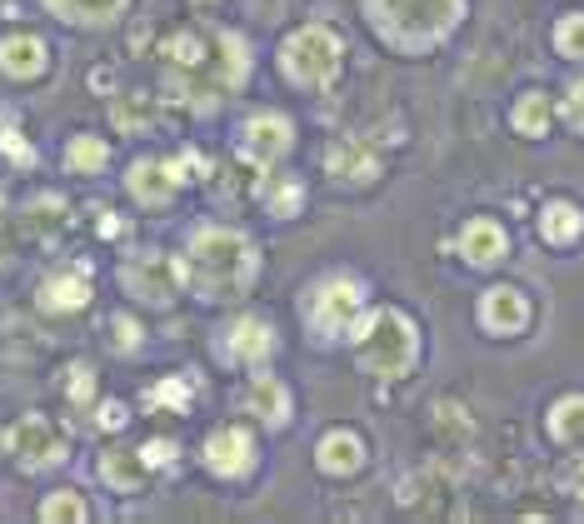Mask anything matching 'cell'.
Masks as SVG:
<instances>
[{"mask_svg":"<svg viewBox=\"0 0 584 524\" xmlns=\"http://www.w3.org/2000/svg\"><path fill=\"white\" fill-rule=\"evenodd\" d=\"M250 241L235 230H200L190 241V275L206 285L210 296H225L240 290L250 280Z\"/></svg>","mask_w":584,"mask_h":524,"instance_id":"obj_1","label":"cell"},{"mask_svg":"<svg viewBox=\"0 0 584 524\" xmlns=\"http://www.w3.org/2000/svg\"><path fill=\"white\" fill-rule=\"evenodd\" d=\"M360 365L379 380H395L415 365V325L400 315V310H375V315L360 325Z\"/></svg>","mask_w":584,"mask_h":524,"instance_id":"obj_2","label":"cell"},{"mask_svg":"<svg viewBox=\"0 0 584 524\" xmlns=\"http://www.w3.org/2000/svg\"><path fill=\"white\" fill-rule=\"evenodd\" d=\"M285 70L300 86H330L340 76V41L324 25H305L285 41Z\"/></svg>","mask_w":584,"mask_h":524,"instance_id":"obj_3","label":"cell"},{"mask_svg":"<svg viewBox=\"0 0 584 524\" xmlns=\"http://www.w3.org/2000/svg\"><path fill=\"white\" fill-rule=\"evenodd\" d=\"M375 11L385 15V25L405 41H430V35L450 31L460 15V0H375Z\"/></svg>","mask_w":584,"mask_h":524,"instance_id":"obj_4","label":"cell"},{"mask_svg":"<svg viewBox=\"0 0 584 524\" xmlns=\"http://www.w3.org/2000/svg\"><path fill=\"white\" fill-rule=\"evenodd\" d=\"M360 305H365L360 280H345V275H340V280H324L320 290H315L310 320H315V330H320V335H345V330L355 325Z\"/></svg>","mask_w":584,"mask_h":524,"instance_id":"obj_5","label":"cell"},{"mask_svg":"<svg viewBox=\"0 0 584 524\" xmlns=\"http://www.w3.org/2000/svg\"><path fill=\"white\" fill-rule=\"evenodd\" d=\"M185 285V265L170 255H145L135 270H130V290L141 300H175Z\"/></svg>","mask_w":584,"mask_h":524,"instance_id":"obj_6","label":"cell"},{"mask_svg":"<svg viewBox=\"0 0 584 524\" xmlns=\"http://www.w3.org/2000/svg\"><path fill=\"white\" fill-rule=\"evenodd\" d=\"M250 459H255V439H250V430L225 425V430H216V435L206 439V465L216 475H245Z\"/></svg>","mask_w":584,"mask_h":524,"instance_id":"obj_7","label":"cell"},{"mask_svg":"<svg viewBox=\"0 0 584 524\" xmlns=\"http://www.w3.org/2000/svg\"><path fill=\"white\" fill-rule=\"evenodd\" d=\"M11 449L25 459V465H55V459L65 455L55 425H45V420H35V415H25L21 425L11 430Z\"/></svg>","mask_w":584,"mask_h":524,"instance_id":"obj_8","label":"cell"},{"mask_svg":"<svg viewBox=\"0 0 584 524\" xmlns=\"http://www.w3.org/2000/svg\"><path fill=\"white\" fill-rule=\"evenodd\" d=\"M185 165L180 160H141L135 165V170H130V190H135V196L145 200V205H165V200L175 196V186H180L185 180Z\"/></svg>","mask_w":584,"mask_h":524,"instance_id":"obj_9","label":"cell"},{"mask_svg":"<svg viewBox=\"0 0 584 524\" xmlns=\"http://www.w3.org/2000/svg\"><path fill=\"white\" fill-rule=\"evenodd\" d=\"M480 320H485L495 335H515V330H525V320H530V300L519 296V290H509V285H499V290L485 296Z\"/></svg>","mask_w":584,"mask_h":524,"instance_id":"obj_10","label":"cell"},{"mask_svg":"<svg viewBox=\"0 0 584 524\" xmlns=\"http://www.w3.org/2000/svg\"><path fill=\"white\" fill-rule=\"evenodd\" d=\"M290 150V121H280V115H255V121L245 125V155L260 165H271L275 155Z\"/></svg>","mask_w":584,"mask_h":524,"instance_id":"obj_11","label":"cell"},{"mask_svg":"<svg viewBox=\"0 0 584 524\" xmlns=\"http://www.w3.org/2000/svg\"><path fill=\"white\" fill-rule=\"evenodd\" d=\"M460 250H465V260H475V265L505 260V230H499L495 220H470L465 235H460Z\"/></svg>","mask_w":584,"mask_h":524,"instance_id":"obj_12","label":"cell"},{"mask_svg":"<svg viewBox=\"0 0 584 524\" xmlns=\"http://www.w3.org/2000/svg\"><path fill=\"white\" fill-rule=\"evenodd\" d=\"M330 175H340V180H375L379 160L370 150V141H340L330 150Z\"/></svg>","mask_w":584,"mask_h":524,"instance_id":"obj_13","label":"cell"},{"mask_svg":"<svg viewBox=\"0 0 584 524\" xmlns=\"http://www.w3.org/2000/svg\"><path fill=\"white\" fill-rule=\"evenodd\" d=\"M275 349V330L265 320H235L230 325V355L235 360H265Z\"/></svg>","mask_w":584,"mask_h":524,"instance_id":"obj_14","label":"cell"},{"mask_svg":"<svg viewBox=\"0 0 584 524\" xmlns=\"http://www.w3.org/2000/svg\"><path fill=\"white\" fill-rule=\"evenodd\" d=\"M0 70H11V76H41L45 45L35 41V35H11V41L0 45Z\"/></svg>","mask_w":584,"mask_h":524,"instance_id":"obj_15","label":"cell"},{"mask_svg":"<svg viewBox=\"0 0 584 524\" xmlns=\"http://www.w3.org/2000/svg\"><path fill=\"white\" fill-rule=\"evenodd\" d=\"M320 465L330 475H355L360 465H365V445H360L355 435H345V430H340V435H330L320 445Z\"/></svg>","mask_w":584,"mask_h":524,"instance_id":"obj_16","label":"cell"},{"mask_svg":"<svg viewBox=\"0 0 584 524\" xmlns=\"http://www.w3.org/2000/svg\"><path fill=\"white\" fill-rule=\"evenodd\" d=\"M250 410H255L265 425H285L290 420V394L280 380H255L250 384Z\"/></svg>","mask_w":584,"mask_h":524,"instance_id":"obj_17","label":"cell"},{"mask_svg":"<svg viewBox=\"0 0 584 524\" xmlns=\"http://www.w3.org/2000/svg\"><path fill=\"white\" fill-rule=\"evenodd\" d=\"M540 230H544V241H550V245H570L574 235H580V230H584L580 205H570V200H554V205H544Z\"/></svg>","mask_w":584,"mask_h":524,"instance_id":"obj_18","label":"cell"},{"mask_svg":"<svg viewBox=\"0 0 584 524\" xmlns=\"http://www.w3.org/2000/svg\"><path fill=\"white\" fill-rule=\"evenodd\" d=\"M90 300V275H55V280H45V305L51 310H80Z\"/></svg>","mask_w":584,"mask_h":524,"instance_id":"obj_19","label":"cell"},{"mask_svg":"<svg viewBox=\"0 0 584 524\" xmlns=\"http://www.w3.org/2000/svg\"><path fill=\"white\" fill-rule=\"evenodd\" d=\"M550 435L560 439V445H584V394H570V400L554 404Z\"/></svg>","mask_w":584,"mask_h":524,"instance_id":"obj_20","label":"cell"},{"mask_svg":"<svg viewBox=\"0 0 584 524\" xmlns=\"http://www.w3.org/2000/svg\"><path fill=\"white\" fill-rule=\"evenodd\" d=\"M155 121V96H145V90H130V96L115 100V125L120 131H145V125Z\"/></svg>","mask_w":584,"mask_h":524,"instance_id":"obj_21","label":"cell"},{"mask_svg":"<svg viewBox=\"0 0 584 524\" xmlns=\"http://www.w3.org/2000/svg\"><path fill=\"white\" fill-rule=\"evenodd\" d=\"M106 160H110V150H106V141H96V135H76V141L65 145V165L76 175H96Z\"/></svg>","mask_w":584,"mask_h":524,"instance_id":"obj_22","label":"cell"},{"mask_svg":"<svg viewBox=\"0 0 584 524\" xmlns=\"http://www.w3.org/2000/svg\"><path fill=\"white\" fill-rule=\"evenodd\" d=\"M515 131L519 135H544V131H550V96H540V90L519 96V105H515Z\"/></svg>","mask_w":584,"mask_h":524,"instance_id":"obj_23","label":"cell"},{"mask_svg":"<svg viewBox=\"0 0 584 524\" xmlns=\"http://www.w3.org/2000/svg\"><path fill=\"white\" fill-rule=\"evenodd\" d=\"M100 475H106L110 484H120V490H135V484H141L145 475H151V465H145L141 449H135V455H106Z\"/></svg>","mask_w":584,"mask_h":524,"instance_id":"obj_24","label":"cell"},{"mask_svg":"<svg viewBox=\"0 0 584 524\" xmlns=\"http://www.w3.org/2000/svg\"><path fill=\"white\" fill-rule=\"evenodd\" d=\"M170 55L180 70H206L210 66V51H206V35H175Z\"/></svg>","mask_w":584,"mask_h":524,"instance_id":"obj_25","label":"cell"},{"mask_svg":"<svg viewBox=\"0 0 584 524\" xmlns=\"http://www.w3.org/2000/svg\"><path fill=\"white\" fill-rule=\"evenodd\" d=\"M51 5L65 15H80V21H106L120 11V0H51Z\"/></svg>","mask_w":584,"mask_h":524,"instance_id":"obj_26","label":"cell"},{"mask_svg":"<svg viewBox=\"0 0 584 524\" xmlns=\"http://www.w3.org/2000/svg\"><path fill=\"white\" fill-rule=\"evenodd\" d=\"M554 45H560V55H570V60H584V15H570V21H560V31H554Z\"/></svg>","mask_w":584,"mask_h":524,"instance_id":"obj_27","label":"cell"},{"mask_svg":"<svg viewBox=\"0 0 584 524\" xmlns=\"http://www.w3.org/2000/svg\"><path fill=\"white\" fill-rule=\"evenodd\" d=\"M41 520H51V524H60V520H86V500L65 490V494H55V500H45Z\"/></svg>","mask_w":584,"mask_h":524,"instance_id":"obj_28","label":"cell"},{"mask_svg":"<svg viewBox=\"0 0 584 524\" xmlns=\"http://www.w3.org/2000/svg\"><path fill=\"white\" fill-rule=\"evenodd\" d=\"M265 200H271L275 215H295V210H300V186H295V180H271Z\"/></svg>","mask_w":584,"mask_h":524,"instance_id":"obj_29","label":"cell"},{"mask_svg":"<svg viewBox=\"0 0 584 524\" xmlns=\"http://www.w3.org/2000/svg\"><path fill=\"white\" fill-rule=\"evenodd\" d=\"M145 404H165V410L180 415L185 404H190V390H185V380H165V384H155V390L145 394Z\"/></svg>","mask_w":584,"mask_h":524,"instance_id":"obj_30","label":"cell"},{"mask_svg":"<svg viewBox=\"0 0 584 524\" xmlns=\"http://www.w3.org/2000/svg\"><path fill=\"white\" fill-rule=\"evenodd\" d=\"M60 200H41V205H31V230H41V235H55V230H60Z\"/></svg>","mask_w":584,"mask_h":524,"instance_id":"obj_31","label":"cell"},{"mask_svg":"<svg viewBox=\"0 0 584 524\" xmlns=\"http://www.w3.org/2000/svg\"><path fill=\"white\" fill-rule=\"evenodd\" d=\"M564 121H570L574 131H584V80H574L570 96H564Z\"/></svg>","mask_w":584,"mask_h":524,"instance_id":"obj_32","label":"cell"},{"mask_svg":"<svg viewBox=\"0 0 584 524\" xmlns=\"http://www.w3.org/2000/svg\"><path fill=\"white\" fill-rule=\"evenodd\" d=\"M65 394H70L76 404L90 400V370H86V365H76V370H70V380H65Z\"/></svg>","mask_w":584,"mask_h":524,"instance_id":"obj_33","label":"cell"},{"mask_svg":"<svg viewBox=\"0 0 584 524\" xmlns=\"http://www.w3.org/2000/svg\"><path fill=\"white\" fill-rule=\"evenodd\" d=\"M141 455H145V465H151V470H155V465H170V459H175V439H151Z\"/></svg>","mask_w":584,"mask_h":524,"instance_id":"obj_34","label":"cell"},{"mask_svg":"<svg viewBox=\"0 0 584 524\" xmlns=\"http://www.w3.org/2000/svg\"><path fill=\"white\" fill-rule=\"evenodd\" d=\"M125 404H115V400H110V404H100V410H96V425L100 430H120V425H125Z\"/></svg>","mask_w":584,"mask_h":524,"instance_id":"obj_35","label":"cell"},{"mask_svg":"<svg viewBox=\"0 0 584 524\" xmlns=\"http://www.w3.org/2000/svg\"><path fill=\"white\" fill-rule=\"evenodd\" d=\"M110 335H115V345H120V349H130L141 330H135V320H125V315H120V320H110Z\"/></svg>","mask_w":584,"mask_h":524,"instance_id":"obj_36","label":"cell"},{"mask_svg":"<svg viewBox=\"0 0 584 524\" xmlns=\"http://www.w3.org/2000/svg\"><path fill=\"white\" fill-rule=\"evenodd\" d=\"M580 520H584V504H580Z\"/></svg>","mask_w":584,"mask_h":524,"instance_id":"obj_37","label":"cell"}]
</instances>
